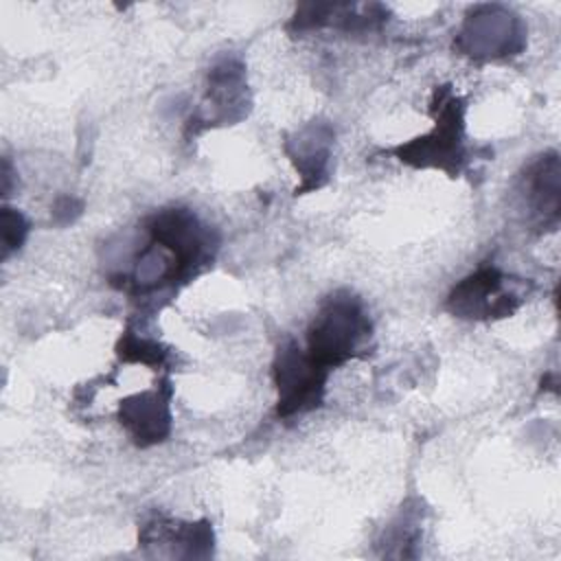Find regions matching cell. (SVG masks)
Wrapping results in <instances>:
<instances>
[{
    "instance_id": "4fadbf2b",
    "label": "cell",
    "mask_w": 561,
    "mask_h": 561,
    "mask_svg": "<svg viewBox=\"0 0 561 561\" xmlns=\"http://www.w3.org/2000/svg\"><path fill=\"white\" fill-rule=\"evenodd\" d=\"M26 234H28L26 217L15 208L4 206L2 208V259H9L15 250H20Z\"/></svg>"
},
{
    "instance_id": "7a4b0ae2",
    "label": "cell",
    "mask_w": 561,
    "mask_h": 561,
    "mask_svg": "<svg viewBox=\"0 0 561 561\" xmlns=\"http://www.w3.org/2000/svg\"><path fill=\"white\" fill-rule=\"evenodd\" d=\"M432 114V131L392 147L390 151L410 167H432L454 178L465 164V101L454 94L449 85H440L434 90Z\"/></svg>"
},
{
    "instance_id": "8992f818",
    "label": "cell",
    "mask_w": 561,
    "mask_h": 561,
    "mask_svg": "<svg viewBox=\"0 0 561 561\" xmlns=\"http://www.w3.org/2000/svg\"><path fill=\"white\" fill-rule=\"evenodd\" d=\"M171 383L162 379L151 390L136 392L118 403V421L136 447L164 443L171 434Z\"/></svg>"
},
{
    "instance_id": "6da1fadb",
    "label": "cell",
    "mask_w": 561,
    "mask_h": 561,
    "mask_svg": "<svg viewBox=\"0 0 561 561\" xmlns=\"http://www.w3.org/2000/svg\"><path fill=\"white\" fill-rule=\"evenodd\" d=\"M373 335V322L364 302L340 289L324 298L307 329V353L333 370L362 355L364 344Z\"/></svg>"
},
{
    "instance_id": "3957f363",
    "label": "cell",
    "mask_w": 561,
    "mask_h": 561,
    "mask_svg": "<svg viewBox=\"0 0 561 561\" xmlns=\"http://www.w3.org/2000/svg\"><path fill=\"white\" fill-rule=\"evenodd\" d=\"M145 230L151 241L173 256L180 285L195 278L215 259L217 234L188 208L171 206L156 210L145 219Z\"/></svg>"
},
{
    "instance_id": "5b68a950",
    "label": "cell",
    "mask_w": 561,
    "mask_h": 561,
    "mask_svg": "<svg viewBox=\"0 0 561 561\" xmlns=\"http://www.w3.org/2000/svg\"><path fill=\"white\" fill-rule=\"evenodd\" d=\"M506 276L495 265H482L465 276L447 296L445 309L462 320H497L511 316L522 298L504 287Z\"/></svg>"
},
{
    "instance_id": "7c38bea8",
    "label": "cell",
    "mask_w": 561,
    "mask_h": 561,
    "mask_svg": "<svg viewBox=\"0 0 561 561\" xmlns=\"http://www.w3.org/2000/svg\"><path fill=\"white\" fill-rule=\"evenodd\" d=\"M116 355L123 362L145 364V366H164L169 362V348H164L156 340L140 337L131 329H125L116 344Z\"/></svg>"
},
{
    "instance_id": "52a82bcc",
    "label": "cell",
    "mask_w": 561,
    "mask_h": 561,
    "mask_svg": "<svg viewBox=\"0 0 561 561\" xmlns=\"http://www.w3.org/2000/svg\"><path fill=\"white\" fill-rule=\"evenodd\" d=\"M169 543V557L206 559L213 554V526L208 519L180 522L167 515H151L138 528V546L158 548Z\"/></svg>"
},
{
    "instance_id": "277c9868",
    "label": "cell",
    "mask_w": 561,
    "mask_h": 561,
    "mask_svg": "<svg viewBox=\"0 0 561 561\" xmlns=\"http://www.w3.org/2000/svg\"><path fill=\"white\" fill-rule=\"evenodd\" d=\"M329 373V368L318 364L307 348L302 351L291 337L280 342L272 364L274 386L278 392L276 416L291 419L320 408Z\"/></svg>"
},
{
    "instance_id": "ba28073f",
    "label": "cell",
    "mask_w": 561,
    "mask_h": 561,
    "mask_svg": "<svg viewBox=\"0 0 561 561\" xmlns=\"http://www.w3.org/2000/svg\"><path fill=\"white\" fill-rule=\"evenodd\" d=\"M497 7H482L484 13H473L467 18L462 33L458 37V48L469 57H504L522 48V33L515 31L519 24L511 13L502 11L495 15Z\"/></svg>"
},
{
    "instance_id": "8fae6325",
    "label": "cell",
    "mask_w": 561,
    "mask_h": 561,
    "mask_svg": "<svg viewBox=\"0 0 561 561\" xmlns=\"http://www.w3.org/2000/svg\"><path fill=\"white\" fill-rule=\"evenodd\" d=\"M208 96L213 99L219 121H237L245 114V77L237 59H224L210 70Z\"/></svg>"
},
{
    "instance_id": "30bf717a",
    "label": "cell",
    "mask_w": 561,
    "mask_h": 561,
    "mask_svg": "<svg viewBox=\"0 0 561 561\" xmlns=\"http://www.w3.org/2000/svg\"><path fill=\"white\" fill-rule=\"evenodd\" d=\"M331 140H333V131L327 123H311L294 140H287L285 151L302 180L296 193L320 188L327 182L329 160H331Z\"/></svg>"
},
{
    "instance_id": "9c48e42d",
    "label": "cell",
    "mask_w": 561,
    "mask_h": 561,
    "mask_svg": "<svg viewBox=\"0 0 561 561\" xmlns=\"http://www.w3.org/2000/svg\"><path fill=\"white\" fill-rule=\"evenodd\" d=\"M559 156L557 151L543 153L533 160L519 182L524 208L539 228H552L559 221Z\"/></svg>"
}]
</instances>
